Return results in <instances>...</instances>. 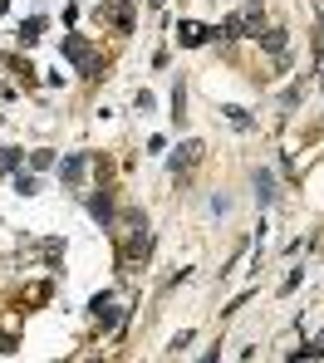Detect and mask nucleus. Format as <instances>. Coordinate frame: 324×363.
<instances>
[{"instance_id": "f257e3e1", "label": "nucleus", "mask_w": 324, "mask_h": 363, "mask_svg": "<svg viewBox=\"0 0 324 363\" xmlns=\"http://www.w3.org/2000/svg\"><path fill=\"white\" fill-rule=\"evenodd\" d=\"M251 25H260V0H251V5H246V10H236V15H226L216 35H226V40H236V35H241V30H251Z\"/></svg>"}, {"instance_id": "f03ea898", "label": "nucleus", "mask_w": 324, "mask_h": 363, "mask_svg": "<svg viewBox=\"0 0 324 363\" xmlns=\"http://www.w3.org/2000/svg\"><path fill=\"white\" fill-rule=\"evenodd\" d=\"M196 162H201V143H182V147H177V157H172V172L182 177V172H192Z\"/></svg>"}, {"instance_id": "7ed1b4c3", "label": "nucleus", "mask_w": 324, "mask_h": 363, "mask_svg": "<svg viewBox=\"0 0 324 363\" xmlns=\"http://www.w3.org/2000/svg\"><path fill=\"white\" fill-rule=\"evenodd\" d=\"M65 55L74 64H84V69H94V55H89V45H84L79 35H65Z\"/></svg>"}, {"instance_id": "20e7f679", "label": "nucleus", "mask_w": 324, "mask_h": 363, "mask_svg": "<svg viewBox=\"0 0 324 363\" xmlns=\"http://www.w3.org/2000/svg\"><path fill=\"white\" fill-rule=\"evenodd\" d=\"M60 177H65L69 186H79V177H84V152H74V157H65V167H60Z\"/></svg>"}, {"instance_id": "39448f33", "label": "nucleus", "mask_w": 324, "mask_h": 363, "mask_svg": "<svg viewBox=\"0 0 324 363\" xmlns=\"http://www.w3.org/2000/svg\"><path fill=\"white\" fill-rule=\"evenodd\" d=\"M89 211H94V221H104V226L113 221V201H108V196H94V206H89Z\"/></svg>"}, {"instance_id": "423d86ee", "label": "nucleus", "mask_w": 324, "mask_h": 363, "mask_svg": "<svg viewBox=\"0 0 324 363\" xmlns=\"http://www.w3.org/2000/svg\"><path fill=\"white\" fill-rule=\"evenodd\" d=\"M206 35H211V30H201V25H182V30H177V40H182V45H201Z\"/></svg>"}, {"instance_id": "0eeeda50", "label": "nucleus", "mask_w": 324, "mask_h": 363, "mask_svg": "<svg viewBox=\"0 0 324 363\" xmlns=\"http://www.w3.org/2000/svg\"><path fill=\"white\" fill-rule=\"evenodd\" d=\"M256 191H260V201H275V177L270 172H256Z\"/></svg>"}, {"instance_id": "6e6552de", "label": "nucleus", "mask_w": 324, "mask_h": 363, "mask_svg": "<svg viewBox=\"0 0 324 363\" xmlns=\"http://www.w3.org/2000/svg\"><path fill=\"white\" fill-rule=\"evenodd\" d=\"M15 162H20V152H15V147H0V172H10Z\"/></svg>"}, {"instance_id": "1a4fd4ad", "label": "nucleus", "mask_w": 324, "mask_h": 363, "mask_svg": "<svg viewBox=\"0 0 324 363\" xmlns=\"http://www.w3.org/2000/svg\"><path fill=\"white\" fill-rule=\"evenodd\" d=\"M35 186H40V182L30 177V172H20V177H15V191H25V196H30V191H35Z\"/></svg>"}, {"instance_id": "9d476101", "label": "nucleus", "mask_w": 324, "mask_h": 363, "mask_svg": "<svg viewBox=\"0 0 324 363\" xmlns=\"http://www.w3.org/2000/svg\"><path fill=\"white\" fill-rule=\"evenodd\" d=\"M265 50H275V55H280V50H285V35H280V30H270V35H265Z\"/></svg>"}]
</instances>
